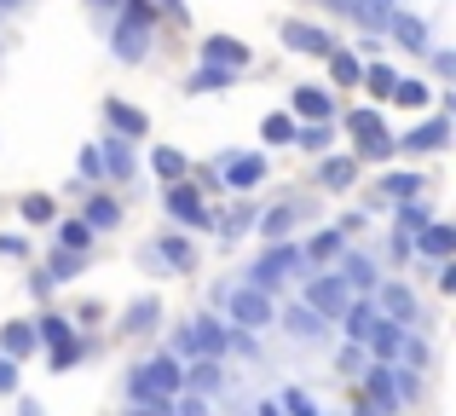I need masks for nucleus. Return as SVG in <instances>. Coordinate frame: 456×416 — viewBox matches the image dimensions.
Masks as SVG:
<instances>
[{
  "mask_svg": "<svg viewBox=\"0 0 456 416\" xmlns=\"http://www.w3.org/2000/svg\"><path fill=\"white\" fill-rule=\"evenodd\" d=\"M185 394V371H179L174 353H162V359L151 364H134V376H127V399H134V411H151V405H167V399Z\"/></svg>",
  "mask_w": 456,
  "mask_h": 416,
  "instance_id": "obj_1",
  "label": "nucleus"
},
{
  "mask_svg": "<svg viewBox=\"0 0 456 416\" xmlns=\"http://www.w3.org/2000/svg\"><path fill=\"white\" fill-rule=\"evenodd\" d=\"M214 301L225 306V318H232L237 330H272L278 324V306H272V295H260V290H214Z\"/></svg>",
  "mask_w": 456,
  "mask_h": 416,
  "instance_id": "obj_2",
  "label": "nucleus"
},
{
  "mask_svg": "<svg viewBox=\"0 0 456 416\" xmlns=\"http://www.w3.org/2000/svg\"><path fill=\"white\" fill-rule=\"evenodd\" d=\"M301 266H306V260H301V249H295V243H272L266 255L255 260V272H248V290L272 295V290H278L283 278H295V272H301Z\"/></svg>",
  "mask_w": 456,
  "mask_h": 416,
  "instance_id": "obj_3",
  "label": "nucleus"
},
{
  "mask_svg": "<svg viewBox=\"0 0 456 416\" xmlns=\"http://www.w3.org/2000/svg\"><path fill=\"white\" fill-rule=\"evenodd\" d=\"M346 127H353L358 157H364V162H387L393 151H399V145H393V134L381 127V116H376V110H353V116H346Z\"/></svg>",
  "mask_w": 456,
  "mask_h": 416,
  "instance_id": "obj_4",
  "label": "nucleus"
},
{
  "mask_svg": "<svg viewBox=\"0 0 456 416\" xmlns=\"http://www.w3.org/2000/svg\"><path fill=\"white\" fill-rule=\"evenodd\" d=\"M306 306H312L318 318H341L346 306H353V290H346L335 272H318V278L306 283Z\"/></svg>",
  "mask_w": 456,
  "mask_h": 416,
  "instance_id": "obj_5",
  "label": "nucleus"
},
{
  "mask_svg": "<svg viewBox=\"0 0 456 416\" xmlns=\"http://www.w3.org/2000/svg\"><path fill=\"white\" fill-rule=\"evenodd\" d=\"M387 324H416V313H422V301H416L411 283H381V306H376Z\"/></svg>",
  "mask_w": 456,
  "mask_h": 416,
  "instance_id": "obj_6",
  "label": "nucleus"
},
{
  "mask_svg": "<svg viewBox=\"0 0 456 416\" xmlns=\"http://www.w3.org/2000/svg\"><path fill=\"white\" fill-rule=\"evenodd\" d=\"M220 174L232 192H255L260 180H266V157H255V151H243V157H220Z\"/></svg>",
  "mask_w": 456,
  "mask_h": 416,
  "instance_id": "obj_7",
  "label": "nucleus"
},
{
  "mask_svg": "<svg viewBox=\"0 0 456 416\" xmlns=\"http://www.w3.org/2000/svg\"><path fill=\"white\" fill-rule=\"evenodd\" d=\"M364 399H370V411H381V416L399 411V394H393V371H387V364H364Z\"/></svg>",
  "mask_w": 456,
  "mask_h": 416,
  "instance_id": "obj_8",
  "label": "nucleus"
},
{
  "mask_svg": "<svg viewBox=\"0 0 456 416\" xmlns=\"http://www.w3.org/2000/svg\"><path fill=\"white\" fill-rule=\"evenodd\" d=\"M202 58H208L214 69H243L248 64V46L237 41V35H208V41H202Z\"/></svg>",
  "mask_w": 456,
  "mask_h": 416,
  "instance_id": "obj_9",
  "label": "nucleus"
},
{
  "mask_svg": "<svg viewBox=\"0 0 456 416\" xmlns=\"http://www.w3.org/2000/svg\"><path fill=\"white\" fill-rule=\"evenodd\" d=\"M283 46H295V53H312V58H330L335 53V41L323 29H312V23H283Z\"/></svg>",
  "mask_w": 456,
  "mask_h": 416,
  "instance_id": "obj_10",
  "label": "nucleus"
},
{
  "mask_svg": "<svg viewBox=\"0 0 456 416\" xmlns=\"http://www.w3.org/2000/svg\"><path fill=\"white\" fill-rule=\"evenodd\" d=\"M167 214H174V220H185V225H208V208H202V197L191 192V185H167Z\"/></svg>",
  "mask_w": 456,
  "mask_h": 416,
  "instance_id": "obj_11",
  "label": "nucleus"
},
{
  "mask_svg": "<svg viewBox=\"0 0 456 416\" xmlns=\"http://www.w3.org/2000/svg\"><path fill=\"white\" fill-rule=\"evenodd\" d=\"M104 116H110V127H116L122 139H139V134H151V116L139 110V104H122V99H110V104H104Z\"/></svg>",
  "mask_w": 456,
  "mask_h": 416,
  "instance_id": "obj_12",
  "label": "nucleus"
},
{
  "mask_svg": "<svg viewBox=\"0 0 456 416\" xmlns=\"http://www.w3.org/2000/svg\"><path fill=\"white\" fill-rule=\"evenodd\" d=\"M364 347L376 353V364L399 359V347H404V324H387V318H376V330L364 336Z\"/></svg>",
  "mask_w": 456,
  "mask_h": 416,
  "instance_id": "obj_13",
  "label": "nucleus"
},
{
  "mask_svg": "<svg viewBox=\"0 0 456 416\" xmlns=\"http://www.w3.org/2000/svg\"><path fill=\"white\" fill-rule=\"evenodd\" d=\"M451 139V122L445 116H434V122H422V127H411L404 139H393V145H404V151H439Z\"/></svg>",
  "mask_w": 456,
  "mask_h": 416,
  "instance_id": "obj_14",
  "label": "nucleus"
},
{
  "mask_svg": "<svg viewBox=\"0 0 456 416\" xmlns=\"http://www.w3.org/2000/svg\"><path fill=\"white\" fill-rule=\"evenodd\" d=\"M416 249H422V255H434V260H451V249H456V232L445 220H428L422 232H416Z\"/></svg>",
  "mask_w": 456,
  "mask_h": 416,
  "instance_id": "obj_15",
  "label": "nucleus"
},
{
  "mask_svg": "<svg viewBox=\"0 0 456 416\" xmlns=\"http://www.w3.org/2000/svg\"><path fill=\"white\" fill-rule=\"evenodd\" d=\"M376 301H353V306H346V313H341V324H346V341H353V347H364V336H370V330H376Z\"/></svg>",
  "mask_w": 456,
  "mask_h": 416,
  "instance_id": "obj_16",
  "label": "nucleus"
},
{
  "mask_svg": "<svg viewBox=\"0 0 456 416\" xmlns=\"http://www.w3.org/2000/svg\"><path fill=\"white\" fill-rule=\"evenodd\" d=\"M145 53H151V29H139V23H116V58L139 64Z\"/></svg>",
  "mask_w": 456,
  "mask_h": 416,
  "instance_id": "obj_17",
  "label": "nucleus"
},
{
  "mask_svg": "<svg viewBox=\"0 0 456 416\" xmlns=\"http://www.w3.org/2000/svg\"><path fill=\"white\" fill-rule=\"evenodd\" d=\"M35 347H41V341H35V324H6V330H0V353H6L12 364L29 359Z\"/></svg>",
  "mask_w": 456,
  "mask_h": 416,
  "instance_id": "obj_18",
  "label": "nucleus"
},
{
  "mask_svg": "<svg viewBox=\"0 0 456 416\" xmlns=\"http://www.w3.org/2000/svg\"><path fill=\"white\" fill-rule=\"evenodd\" d=\"M185 394H220V359H191L185 371Z\"/></svg>",
  "mask_w": 456,
  "mask_h": 416,
  "instance_id": "obj_19",
  "label": "nucleus"
},
{
  "mask_svg": "<svg viewBox=\"0 0 456 416\" xmlns=\"http://www.w3.org/2000/svg\"><path fill=\"white\" fill-rule=\"evenodd\" d=\"M341 283H346V290H364V295H370V290L381 283V278H376V260H370V255H346V260H341Z\"/></svg>",
  "mask_w": 456,
  "mask_h": 416,
  "instance_id": "obj_20",
  "label": "nucleus"
},
{
  "mask_svg": "<svg viewBox=\"0 0 456 416\" xmlns=\"http://www.w3.org/2000/svg\"><path fill=\"white\" fill-rule=\"evenodd\" d=\"M104 162V180H134V151H127V139H110V145L99 151Z\"/></svg>",
  "mask_w": 456,
  "mask_h": 416,
  "instance_id": "obj_21",
  "label": "nucleus"
},
{
  "mask_svg": "<svg viewBox=\"0 0 456 416\" xmlns=\"http://www.w3.org/2000/svg\"><path fill=\"white\" fill-rule=\"evenodd\" d=\"M156 318H162V301L156 295H139L134 306L122 313V330H134V336H145V330H156Z\"/></svg>",
  "mask_w": 456,
  "mask_h": 416,
  "instance_id": "obj_22",
  "label": "nucleus"
},
{
  "mask_svg": "<svg viewBox=\"0 0 456 416\" xmlns=\"http://www.w3.org/2000/svg\"><path fill=\"white\" fill-rule=\"evenodd\" d=\"M283 324H289V336H295V341H318V336H323V318L312 313L306 301H301V306H289V313H283Z\"/></svg>",
  "mask_w": 456,
  "mask_h": 416,
  "instance_id": "obj_23",
  "label": "nucleus"
},
{
  "mask_svg": "<svg viewBox=\"0 0 456 416\" xmlns=\"http://www.w3.org/2000/svg\"><path fill=\"white\" fill-rule=\"evenodd\" d=\"M387 99H393V104H404V110H422V104L434 99V87H428V81H416V76H404V81H393Z\"/></svg>",
  "mask_w": 456,
  "mask_h": 416,
  "instance_id": "obj_24",
  "label": "nucleus"
},
{
  "mask_svg": "<svg viewBox=\"0 0 456 416\" xmlns=\"http://www.w3.org/2000/svg\"><path fill=\"white\" fill-rule=\"evenodd\" d=\"M387 29L399 35V41L411 46V53H422V46H428V23H422V18H411V12H393V23H387Z\"/></svg>",
  "mask_w": 456,
  "mask_h": 416,
  "instance_id": "obj_25",
  "label": "nucleus"
},
{
  "mask_svg": "<svg viewBox=\"0 0 456 416\" xmlns=\"http://www.w3.org/2000/svg\"><path fill=\"white\" fill-rule=\"evenodd\" d=\"M116 220H122L116 197H93V203H87V214H81V225H87V232H110Z\"/></svg>",
  "mask_w": 456,
  "mask_h": 416,
  "instance_id": "obj_26",
  "label": "nucleus"
},
{
  "mask_svg": "<svg viewBox=\"0 0 456 416\" xmlns=\"http://www.w3.org/2000/svg\"><path fill=\"white\" fill-rule=\"evenodd\" d=\"M422 174H387V180H381V192L393 197V203H416V197H422Z\"/></svg>",
  "mask_w": 456,
  "mask_h": 416,
  "instance_id": "obj_27",
  "label": "nucleus"
},
{
  "mask_svg": "<svg viewBox=\"0 0 456 416\" xmlns=\"http://www.w3.org/2000/svg\"><path fill=\"white\" fill-rule=\"evenodd\" d=\"M295 116H306V122H330V93L301 87V93H295Z\"/></svg>",
  "mask_w": 456,
  "mask_h": 416,
  "instance_id": "obj_28",
  "label": "nucleus"
},
{
  "mask_svg": "<svg viewBox=\"0 0 456 416\" xmlns=\"http://www.w3.org/2000/svg\"><path fill=\"white\" fill-rule=\"evenodd\" d=\"M76 272H87V255H69V249H58V255L46 260V283H69Z\"/></svg>",
  "mask_w": 456,
  "mask_h": 416,
  "instance_id": "obj_29",
  "label": "nucleus"
},
{
  "mask_svg": "<svg viewBox=\"0 0 456 416\" xmlns=\"http://www.w3.org/2000/svg\"><path fill=\"white\" fill-rule=\"evenodd\" d=\"M35 341H46V347H53V353H64V347H69V318L46 313L41 324H35Z\"/></svg>",
  "mask_w": 456,
  "mask_h": 416,
  "instance_id": "obj_30",
  "label": "nucleus"
},
{
  "mask_svg": "<svg viewBox=\"0 0 456 416\" xmlns=\"http://www.w3.org/2000/svg\"><path fill=\"white\" fill-rule=\"evenodd\" d=\"M156 255H162L167 266H179V272H191V266H197V249H191L185 237H162V243H156Z\"/></svg>",
  "mask_w": 456,
  "mask_h": 416,
  "instance_id": "obj_31",
  "label": "nucleus"
},
{
  "mask_svg": "<svg viewBox=\"0 0 456 416\" xmlns=\"http://www.w3.org/2000/svg\"><path fill=\"white\" fill-rule=\"evenodd\" d=\"M353 12H358L364 29H387L393 23V0H353Z\"/></svg>",
  "mask_w": 456,
  "mask_h": 416,
  "instance_id": "obj_32",
  "label": "nucleus"
},
{
  "mask_svg": "<svg viewBox=\"0 0 456 416\" xmlns=\"http://www.w3.org/2000/svg\"><path fill=\"white\" fill-rule=\"evenodd\" d=\"M353 180H358V162L353 157H330V162H323V185H330V192H346Z\"/></svg>",
  "mask_w": 456,
  "mask_h": 416,
  "instance_id": "obj_33",
  "label": "nucleus"
},
{
  "mask_svg": "<svg viewBox=\"0 0 456 416\" xmlns=\"http://www.w3.org/2000/svg\"><path fill=\"white\" fill-rule=\"evenodd\" d=\"M151 168L156 174H162V180H185V151H174V145H162V151H156V157H151Z\"/></svg>",
  "mask_w": 456,
  "mask_h": 416,
  "instance_id": "obj_34",
  "label": "nucleus"
},
{
  "mask_svg": "<svg viewBox=\"0 0 456 416\" xmlns=\"http://www.w3.org/2000/svg\"><path fill=\"white\" fill-rule=\"evenodd\" d=\"M295 214H301V208H295V203H283V208L260 214V232H266L272 243H283V232H289V225H295Z\"/></svg>",
  "mask_w": 456,
  "mask_h": 416,
  "instance_id": "obj_35",
  "label": "nucleus"
},
{
  "mask_svg": "<svg viewBox=\"0 0 456 416\" xmlns=\"http://www.w3.org/2000/svg\"><path fill=\"white\" fill-rule=\"evenodd\" d=\"M330 76H335V81H341V87H353V81H358V76H364V64H358V58H353V53H341V46H335V53H330Z\"/></svg>",
  "mask_w": 456,
  "mask_h": 416,
  "instance_id": "obj_36",
  "label": "nucleus"
},
{
  "mask_svg": "<svg viewBox=\"0 0 456 416\" xmlns=\"http://www.w3.org/2000/svg\"><path fill=\"white\" fill-rule=\"evenodd\" d=\"M58 237H64L69 255H87V249H93V232H87L81 220H64V225H58Z\"/></svg>",
  "mask_w": 456,
  "mask_h": 416,
  "instance_id": "obj_37",
  "label": "nucleus"
},
{
  "mask_svg": "<svg viewBox=\"0 0 456 416\" xmlns=\"http://www.w3.org/2000/svg\"><path fill=\"white\" fill-rule=\"evenodd\" d=\"M278 411H283V416H318V405H312L306 387H289V394L278 399Z\"/></svg>",
  "mask_w": 456,
  "mask_h": 416,
  "instance_id": "obj_38",
  "label": "nucleus"
},
{
  "mask_svg": "<svg viewBox=\"0 0 456 416\" xmlns=\"http://www.w3.org/2000/svg\"><path fill=\"white\" fill-rule=\"evenodd\" d=\"M330 255H341V232H318V237L306 243L301 260H330Z\"/></svg>",
  "mask_w": 456,
  "mask_h": 416,
  "instance_id": "obj_39",
  "label": "nucleus"
},
{
  "mask_svg": "<svg viewBox=\"0 0 456 416\" xmlns=\"http://www.w3.org/2000/svg\"><path fill=\"white\" fill-rule=\"evenodd\" d=\"M220 87H232V69H202V76H191V93H220Z\"/></svg>",
  "mask_w": 456,
  "mask_h": 416,
  "instance_id": "obj_40",
  "label": "nucleus"
},
{
  "mask_svg": "<svg viewBox=\"0 0 456 416\" xmlns=\"http://www.w3.org/2000/svg\"><path fill=\"white\" fill-rule=\"evenodd\" d=\"M260 134H266L272 145H295V122H289V116H266V122H260Z\"/></svg>",
  "mask_w": 456,
  "mask_h": 416,
  "instance_id": "obj_41",
  "label": "nucleus"
},
{
  "mask_svg": "<svg viewBox=\"0 0 456 416\" xmlns=\"http://www.w3.org/2000/svg\"><path fill=\"white\" fill-rule=\"evenodd\" d=\"M358 81H370V93H376V99H387V93H393V81H399V76H393L387 64H370V69H364Z\"/></svg>",
  "mask_w": 456,
  "mask_h": 416,
  "instance_id": "obj_42",
  "label": "nucleus"
},
{
  "mask_svg": "<svg viewBox=\"0 0 456 416\" xmlns=\"http://www.w3.org/2000/svg\"><path fill=\"white\" fill-rule=\"evenodd\" d=\"M295 145H301V151H323V145H330V122L301 127V134H295Z\"/></svg>",
  "mask_w": 456,
  "mask_h": 416,
  "instance_id": "obj_43",
  "label": "nucleus"
},
{
  "mask_svg": "<svg viewBox=\"0 0 456 416\" xmlns=\"http://www.w3.org/2000/svg\"><path fill=\"white\" fill-rule=\"evenodd\" d=\"M23 220L46 225V220H53V197H23Z\"/></svg>",
  "mask_w": 456,
  "mask_h": 416,
  "instance_id": "obj_44",
  "label": "nucleus"
},
{
  "mask_svg": "<svg viewBox=\"0 0 456 416\" xmlns=\"http://www.w3.org/2000/svg\"><path fill=\"white\" fill-rule=\"evenodd\" d=\"M335 371H346V376H364V347H353V341H346V347H341V359H335Z\"/></svg>",
  "mask_w": 456,
  "mask_h": 416,
  "instance_id": "obj_45",
  "label": "nucleus"
},
{
  "mask_svg": "<svg viewBox=\"0 0 456 416\" xmlns=\"http://www.w3.org/2000/svg\"><path fill=\"white\" fill-rule=\"evenodd\" d=\"M76 168H81V180H87V185H93V180H104V162H99V151H93V145L81 151V162H76Z\"/></svg>",
  "mask_w": 456,
  "mask_h": 416,
  "instance_id": "obj_46",
  "label": "nucleus"
},
{
  "mask_svg": "<svg viewBox=\"0 0 456 416\" xmlns=\"http://www.w3.org/2000/svg\"><path fill=\"white\" fill-rule=\"evenodd\" d=\"M122 23H139V29H151V0H127Z\"/></svg>",
  "mask_w": 456,
  "mask_h": 416,
  "instance_id": "obj_47",
  "label": "nucleus"
},
{
  "mask_svg": "<svg viewBox=\"0 0 456 416\" xmlns=\"http://www.w3.org/2000/svg\"><path fill=\"white\" fill-rule=\"evenodd\" d=\"M174 416H208V405H202L197 394H179L174 399Z\"/></svg>",
  "mask_w": 456,
  "mask_h": 416,
  "instance_id": "obj_48",
  "label": "nucleus"
},
{
  "mask_svg": "<svg viewBox=\"0 0 456 416\" xmlns=\"http://www.w3.org/2000/svg\"><path fill=\"white\" fill-rule=\"evenodd\" d=\"M0 394H18V364L0 353Z\"/></svg>",
  "mask_w": 456,
  "mask_h": 416,
  "instance_id": "obj_49",
  "label": "nucleus"
},
{
  "mask_svg": "<svg viewBox=\"0 0 456 416\" xmlns=\"http://www.w3.org/2000/svg\"><path fill=\"white\" fill-rule=\"evenodd\" d=\"M18 416H46V411H41V399H18Z\"/></svg>",
  "mask_w": 456,
  "mask_h": 416,
  "instance_id": "obj_50",
  "label": "nucleus"
},
{
  "mask_svg": "<svg viewBox=\"0 0 456 416\" xmlns=\"http://www.w3.org/2000/svg\"><path fill=\"white\" fill-rule=\"evenodd\" d=\"M134 416H174V399H167V405H151V411H134Z\"/></svg>",
  "mask_w": 456,
  "mask_h": 416,
  "instance_id": "obj_51",
  "label": "nucleus"
},
{
  "mask_svg": "<svg viewBox=\"0 0 456 416\" xmlns=\"http://www.w3.org/2000/svg\"><path fill=\"white\" fill-rule=\"evenodd\" d=\"M156 6H162V12H174V18L185 23V6H179V0H156Z\"/></svg>",
  "mask_w": 456,
  "mask_h": 416,
  "instance_id": "obj_52",
  "label": "nucleus"
},
{
  "mask_svg": "<svg viewBox=\"0 0 456 416\" xmlns=\"http://www.w3.org/2000/svg\"><path fill=\"white\" fill-rule=\"evenodd\" d=\"M255 416H283V411H278V399H266V405H260Z\"/></svg>",
  "mask_w": 456,
  "mask_h": 416,
  "instance_id": "obj_53",
  "label": "nucleus"
},
{
  "mask_svg": "<svg viewBox=\"0 0 456 416\" xmlns=\"http://www.w3.org/2000/svg\"><path fill=\"white\" fill-rule=\"evenodd\" d=\"M330 6H335V12H353V0H330Z\"/></svg>",
  "mask_w": 456,
  "mask_h": 416,
  "instance_id": "obj_54",
  "label": "nucleus"
},
{
  "mask_svg": "<svg viewBox=\"0 0 456 416\" xmlns=\"http://www.w3.org/2000/svg\"><path fill=\"white\" fill-rule=\"evenodd\" d=\"M353 416H381V411H370V405H358V411H353Z\"/></svg>",
  "mask_w": 456,
  "mask_h": 416,
  "instance_id": "obj_55",
  "label": "nucleus"
},
{
  "mask_svg": "<svg viewBox=\"0 0 456 416\" xmlns=\"http://www.w3.org/2000/svg\"><path fill=\"white\" fill-rule=\"evenodd\" d=\"M12 6H23V0H0V12H12Z\"/></svg>",
  "mask_w": 456,
  "mask_h": 416,
  "instance_id": "obj_56",
  "label": "nucleus"
},
{
  "mask_svg": "<svg viewBox=\"0 0 456 416\" xmlns=\"http://www.w3.org/2000/svg\"><path fill=\"white\" fill-rule=\"evenodd\" d=\"M99 6H110V0H99Z\"/></svg>",
  "mask_w": 456,
  "mask_h": 416,
  "instance_id": "obj_57",
  "label": "nucleus"
}]
</instances>
